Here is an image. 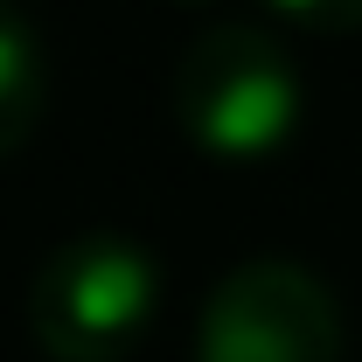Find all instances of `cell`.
Instances as JSON below:
<instances>
[{
    "label": "cell",
    "mask_w": 362,
    "mask_h": 362,
    "mask_svg": "<svg viewBox=\"0 0 362 362\" xmlns=\"http://www.w3.org/2000/svg\"><path fill=\"white\" fill-rule=\"evenodd\" d=\"M175 112L216 153H258L286 139L300 112V84L286 49L258 21H209L175 56Z\"/></svg>",
    "instance_id": "2"
},
{
    "label": "cell",
    "mask_w": 362,
    "mask_h": 362,
    "mask_svg": "<svg viewBox=\"0 0 362 362\" xmlns=\"http://www.w3.org/2000/svg\"><path fill=\"white\" fill-rule=\"evenodd\" d=\"M202 362H341V307L300 258L230 265L195 320Z\"/></svg>",
    "instance_id": "3"
},
{
    "label": "cell",
    "mask_w": 362,
    "mask_h": 362,
    "mask_svg": "<svg viewBox=\"0 0 362 362\" xmlns=\"http://www.w3.org/2000/svg\"><path fill=\"white\" fill-rule=\"evenodd\" d=\"M286 14H300V21H314V28H356L362 21V0H279Z\"/></svg>",
    "instance_id": "5"
},
{
    "label": "cell",
    "mask_w": 362,
    "mask_h": 362,
    "mask_svg": "<svg viewBox=\"0 0 362 362\" xmlns=\"http://www.w3.org/2000/svg\"><path fill=\"white\" fill-rule=\"evenodd\" d=\"M42 90H49L42 42H35L28 14H21L14 0H0V153L35 133V119H42Z\"/></svg>",
    "instance_id": "4"
},
{
    "label": "cell",
    "mask_w": 362,
    "mask_h": 362,
    "mask_svg": "<svg viewBox=\"0 0 362 362\" xmlns=\"http://www.w3.org/2000/svg\"><path fill=\"white\" fill-rule=\"evenodd\" d=\"M153 258L126 230H77L28 279V327L56 362H112L153 314Z\"/></svg>",
    "instance_id": "1"
},
{
    "label": "cell",
    "mask_w": 362,
    "mask_h": 362,
    "mask_svg": "<svg viewBox=\"0 0 362 362\" xmlns=\"http://www.w3.org/2000/svg\"><path fill=\"white\" fill-rule=\"evenodd\" d=\"M195 7H202V0H195Z\"/></svg>",
    "instance_id": "6"
}]
</instances>
